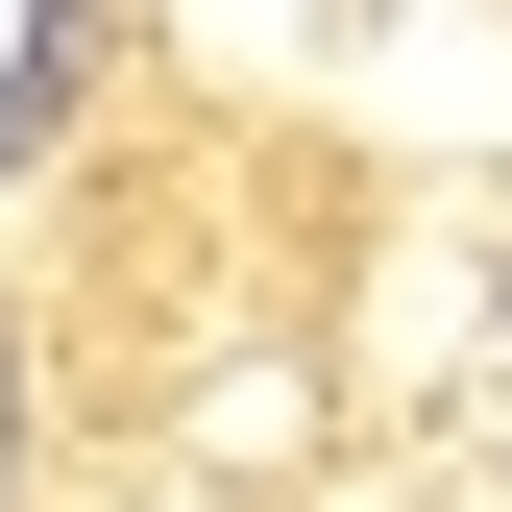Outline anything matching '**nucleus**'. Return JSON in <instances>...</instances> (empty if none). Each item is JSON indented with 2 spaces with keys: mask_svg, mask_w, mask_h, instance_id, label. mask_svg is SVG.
Returning a JSON list of instances; mask_svg holds the SVG:
<instances>
[{
  "mask_svg": "<svg viewBox=\"0 0 512 512\" xmlns=\"http://www.w3.org/2000/svg\"><path fill=\"white\" fill-rule=\"evenodd\" d=\"M0 464H25V366H0Z\"/></svg>",
  "mask_w": 512,
  "mask_h": 512,
  "instance_id": "1",
  "label": "nucleus"
},
{
  "mask_svg": "<svg viewBox=\"0 0 512 512\" xmlns=\"http://www.w3.org/2000/svg\"><path fill=\"white\" fill-rule=\"evenodd\" d=\"M488 293H512V269H488Z\"/></svg>",
  "mask_w": 512,
  "mask_h": 512,
  "instance_id": "2",
  "label": "nucleus"
}]
</instances>
